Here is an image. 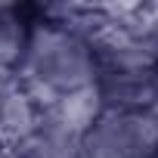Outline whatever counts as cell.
<instances>
[{"mask_svg": "<svg viewBox=\"0 0 158 158\" xmlns=\"http://www.w3.org/2000/svg\"><path fill=\"white\" fill-rule=\"evenodd\" d=\"M16 68H19L16 77L22 90L34 99L40 112L53 109L62 93L96 84L99 77V68L87 40L56 28L53 22L31 28L25 40V53Z\"/></svg>", "mask_w": 158, "mask_h": 158, "instance_id": "6da1fadb", "label": "cell"}, {"mask_svg": "<svg viewBox=\"0 0 158 158\" xmlns=\"http://www.w3.org/2000/svg\"><path fill=\"white\" fill-rule=\"evenodd\" d=\"M81 149L84 158H158V127L146 112H102Z\"/></svg>", "mask_w": 158, "mask_h": 158, "instance_id": "7a4b0ae2", "label": "cell"}, {"mask_svg": "<svg viewBox=\"0 0 158 158\" xmlns=\"http://www.w3.org/2000/svg\"><path fill=\"white\" fill-rule=\"evenodd\" d=\"M96 87L106 112H146L158 93V68L99 74Z\"/></svg>", "mask_w": 158, "mask_h": 158, "instance_id": "3957f363", "label": "cell"}, {"mask_svg": "<svg viewBox=\"0 0 158 158\" xmlns=\"http://www.w3.org/2000/svg\"><path fill=\"white\" fill-rule=\"evenodd\" d=\"M37 121H40V109L22 90V84H16L0 102V152H3V158L37 133Z\"/></svg>", "mask_w": 158, "mask_h": 158, "instance_id": "277c9868", "label": "cell"}, {"mask_svg": "<svg viewBox=\"0 0 158 158\" xmlns=\"http://www.w3.org/2000/svg\"><path fill=\"white\" fill-rule=\"evenodd\" d=\"M106 106H102V96H99V87L96 84H87V87H77L71 93H62L53 106V115L77 136H84L99 118H102Z\"/></svg>", "mask_w": 158, "mask_h": 158, "instance_id": "5b68a950", "label": "cell"}, {"mask_svg": "<svg viewBox=\"0 0 158 158\" xmlns=\"http://www.w3.org/2000/svg\"><path fill=\"white\" fill-rule=\"evenodd\" d=\"M146 118H149V121L158 127V93H155V99L149 102V109H146Z\"/></svg>", "mask_w": 158, "mask_h": 158, "instance_id": "8992f818", "label": "cell"}]
</instances>
